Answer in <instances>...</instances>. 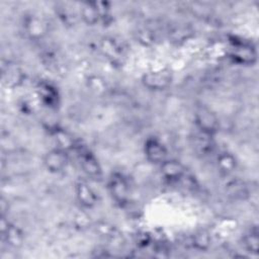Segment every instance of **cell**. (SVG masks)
Masks as SVG:
<instances>
[{
	"label": "cell",
	"mask_w": 259,
	"mask_h": 259,
	"mask_svg": "<svg viewBox=\"0 0 259 259\" xmlns=\"http://www.w3.org/2000/svg\"><path fill=\"white\" fill-rule=\"evenodd\" d=\"M194 122L199 132L213 135L218 132L220 121L217 114L206 106H200L195 110Z\"/></svg>",
	"instance_id": "1"
},
{
	"label": "cell",
	"mask_w": 259,
	"mask_h": 259,
	"mask_svg": "<svg viewBox=\"0 0 259 259\" xmlns=\"http://www.w3.org/2000/svg\"><path fill=\"white\" fill-rule=\"evenodd\" d=\"M172 82V74L167 69L150 71L143 75L142 83L151 90H164Z\"/></svg>",
	"instance_id": "2"
},
{
	"label": "cell",
	"mask_w": 259,
	"mask_h": 259,
	"mask_svg": "<svg viewBox=\"0 0 259 259\" xmlns=\"http://www.w3.org/2000/svg\"><path fill=\"white\" fill-rule=\"evenodd\" d=\"M108 189L116 203L123 205L127 202L130 188L125 178L121 174L114 173L110 176L108 181Z\"/></svg>",
	"instance_id": "3"
},
{
	"label": "cell",
	"mask_w": 259,
	"mask_h": 259,
	"mask_svg": "<svg viewBox=\"0 0 259 259\" xmlns=\"http://www.w3.org/2000/svg\"><path fill=\"white\" fill-rule=\"evenodd\" d=\"M67 163V152L62 151L58 148L50 150L44 156V165L50 172L53 173H59L63 171L66 168Z\"/></svg>",
	"instance_id": "4"
},
{
	"label": "cell",
	"mask_w": 259,
	"mask_h": 259,
	"mask_svg": "<svg viewBox=\"0 0 259 259\" xmlns=\"http://www.w3.org/2000/svg\"><path fill=\"white\" fill-rule=\"evenodd\" d=\"M256 51L250 44L244 41H236L233 46L231 57L237 63L244 65H252L256 61Z\"/></svg>",
	"instance_id": "5"
},
{
	"label": "cell",
	"mask_w": 259,
	"mask_h": 259,
	"mask_svg": "<svg viewBox=\"0 0 259 259\" xmlns=\"http://www.w3.org/2000/svg\"><path fill=\"white\" fill-rule=\"evenodd\" d=\"M147 159L154 164H161L167 159L166 147L156 138H149L144 147Z\"/></svg>",
	"instance_id": "6"
},
{
	"label": "cell",
	"mask_w": 259,
	"mask_h": 259,
	"mask_svg": "<svg viewBox=\"0 0 259 259\" xmlns=\"http://www.w3.org/2000/svg\"><path fill=\"white\" fill-rule=\"evenodd\" d=\"M23 26L26 34L33 39L41 38L48 30L47 23L36 15L26 16Z\"/></svg>",
	"instance_id": "7"
},
{
	"label": "cell",
	"mask_w": 259,
	"mask_h": 259,
	"mask_svg": "<svg viewBox=\"0 0 259 259\" xmlns=\"http://www.w3.org/2000/svg\"><path fill=\"white\" fill-rule=\"evenodd\" d=\"M80 163L84 173L91 178H99L101 176V167L96 157L89 151L85 150L80 153Z\"/></svg>",
	"instance_id": "8"
},
{
	"label": "cell",
	"mask_w": 259,
	"mask_h": 259,
	"mask_svg": "<svg viewBox=\"0 0 259 259\" xmlns=\"http://www.w3.org/2000/svg\"><path fill=\"white\" fill-rule=\"evenodd\" d=\"M75 191H76V197L79 203L84 208H91L96 204L97 195L95 191L90 187V185L87 184L86 182L81 181L77 183Z\"/></svg>",
	"instance_id": "9"
},
{
	"label": "cell",
	"mask_w": 259,
	"mask_h": 259,
	"mask_svg": "<svg viewBox=\"0 0 259 259\" xmlns=\"http://www.w3.org/2000/svg\"><path fill=\"white\" fill-rule=\"evenodd\" d=\"M162 175L171 181H178L186 173L185 167L177 160L166 159L161 164Z\"/></svg>",
	"instance_id": "10"
},
{
	"label": "cell",
	"mask_w": 259,
	"mask_h": 259,
	"mask_svg": "<svg viewBox=\"0 0 259 259\" xmlns=\"http://www.w3.org/2000/svg\"><path fill=\"white\" fill-rule=\"evenodd\" d=\"M1 72H2V79H3L4 83L8 86L15 87L23 81L24 75H23L21 69L18 66H16L15 64L7 62V64L5 65L3 63Z\"/></svg>",
	"instance_id": "11"
},
{
	"label": "cell",
	"mask_w": 259,
	"mask_h": 259,
	"mask_svg": "<svg viewBox=\"0 0 259 259\" xmlns=\"http://www.w3.org/2000/svg\"><path fill=\"white\" fill-rule=\"evenodd\" d=\"M53 139L56 144V148L68 152L69 150L73 149L75 147V142L73 137L65 130L63 128H55L52 133Z\"/></svg>",
	"instance_id": "12"
},
{
	"label": "cell",
	"mask_w": 259,
	"mask_h": 259,
	"mask_svg": "<svg viewBox=\"0 0 259 259\" xmlns=\"http://www.w3.org/2000/svg\"><path fill=\"white\" fill-rule=\"evenodd\" d=\"M227 193L233 199L244 200L249 197L250 191L244 181H242L240 179H235L228 183Z\"/></svg>",
	"instance_id": "13"
},
{
	"label": "cell",
	"mask_w": 259,
	"mask_h": 259,
	"mask_svg": "<svg viewBox=\"0 0 259 259\" xmlns=\"http://www.w3.org/2000/svg\"><path fill=\"white\" fill-rule=\"evenodd\" d=\"M80 16L87 25H94L100 20V15L93 1L82 3L80 7Z\"/></svg>",
	"instance_id": "14"
},
{
	"label": "cell",
	"mask_w": 259,
	"mask_h": 259,
	"mask_svg": "<svg viewBox=\"0 0 259 259\" xmlns=\"http://www.w3.org/2000/svg\"><path fill=\"white\" fill-rule=\"evenodd\" d=\"M1 237L4 241H6V243L8 245H10L11 247H14V248L20 247L24 240L23 232L18 227L11 225V224L9 225V227L7 228L5 233H3L1 235Z\"/></svg>",
	"instance_id": "15"
},
{
	"label": "cell",
	"mask_w": 259,
	"mask_h": 259,
	"mask_svg": "<svg viewBox=\"0 0 259 259\" xmlns=\"http://www.w3.org/2000/svg\"><path fill=\"white\" fill-rule=\"evenodd\" d=\"M210 242H211L210 235L205 230L197 231L192 235V238H191L192 246L199 251L207 250L210 246Z\"/></svg>",
	"instance_id": "16"
},
{
	"label": "cell",
	"mask_w": 259,
	"mask_h": 259,
	"mask_svg": "<svg viewBox=\"0 0 259 259\" xmlns=\"http://www.w3.org/2000/svg\"><path fill=\"white\" fill-rule=\"evenodd\" d=\"M218 167L221 172L229 174L237 167V159L231 153H222L218 157Z\"/></svg>",
	"instance_id": "17"
},
{
	"label": "cell",
	"mask_w": 259,
	"mask_h": 259,
	"mask_svg": "<svg viewBox=\"0 0 259 259\" xmlns=\"http://www.w3.org/2000/svg\"><path fill=\"white\" fill-rule=\"evenodd\" d=\"M100 50L111 60H117L120 56V47L112 38H103L100 44Z\"/></svg>",
	"instance_id": "18"
},
{
	"label": "cell",
	"mask_w": 259,
	"mask_h": 259,
	"mask_svg": "<svg viewBox=\"0 0 259 259\" xmlns=\"http://www.w3.org/2000/svg\"><path fill=\"white\" fill-rule=\"evenodd\" d=\"M194 146L202 154L209 153L213 146L212 140H211V135L199 132V134L194 139Z\"/></svg>",
	"instance_id": "19"
},
{
	"label": "cell",
	"mask_w": 259,
	"mask_h": 259,
	"mask_svg": "<svg viewBox=\"0 0 259 259\" xmlns=\"http://www.w3.org/2000/svg\"><path fill=\"white\" fill-rule=\"evenodd\" d=\"M243 245L247 251L257 254L259 250V237L257 230H251L243 237Z\"/></svg>",
	"instance_id": "20"
},
{
	"label": "cell",
	"mask_w": 259,
	"mask_h": 259,
	"mask_svg": "<svg viewBox=\"0 0 259 259\" xmlns=\"http://www.w3.org/2000/svg\"><path fill=\"white\" fill-rule=\"evenodd\" d=\"M38 92L40 97L50 105L54 104L57 101V92L55 88L47 83H41L38 86Z\"/></svg>",
	"instance_id": "21"
},
{
	"label": "cell",
	"mask_w": 259,
	"mask_h": 259,
	"mask_svg": "<svg viewBox=\"0 0 259 259\" xmlns=\"http://www.w3.org/2000/svg\"><path fill=\"white\" fill-rule=\"evenodd\" d=\"M89 89L95 94H101L106 90V84L103 79L98 76H92L87 81Z\"/></svg>",
	"instance_id": "22"
},
{
	"label": "cell",
	"mask_w": 259,
	"mask_h": 259,
	"mask_svg": "<svg viewBox=\"0 0 259 259\" xmlns=\"http://www.w3.org/2000/svg\"><path fill=\"white\" fill-rule=\"evenodd\" d=\"M96 232H98L103 237H112L115 233V229L112 225L107 222H99L96 225Z\"/></svg>",
	"instance_id": "23"
},
{
	"label": "cell",
	"mask_w": 259,
	"mask_h": 259,
	"mask_svg": "<svg viewBox=\"0 0 259 259\" xmlns=\"http://www.w3.org/2000/svg\"><path fill=\"white\" fill-rule=\"evenodd\" d=\"M154 35L153 32L149 29H141L138 32V40L143 44L144 46H150L154 42Z\"/></svg>",
	"instance_id": "24"
},
{
	"label": "cell",
	"mask_w": 259,
	"mask_h": 259,
	"mask_svg": "<svg viewBox=\"0 0 259 259\" xmlns=\"http://www.w3.org/2000/svg\"><path fill=\"white\" fill-rule=\"evenodd\" d=\"M74 223L78 228L85 229L90 225V217H88L85 212H79L75 215Z\"/></svg>",
	"instance_id": "25"
},
{
	"label": "cell",
	"mask_w": 259,
	"mask_h": 259,
	"mask_svg": "<svg viewBox=\"0 0 259 259\" xmlns=\"http://www.w3.org/2000/svg\"><path fill=\"white\" fill-rule=\"evenodd\" d=\"M0 208H1V215H5V213L8 210V201L4 197H1L0 199Z\"/></svg>",
	"instance_id": "26"
}]
</instances>
